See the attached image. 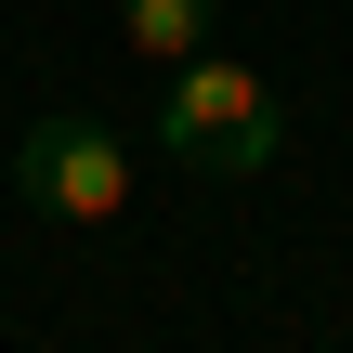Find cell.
<instances>
[{"label": "cell", "mask_w": 353, "mask_h": 353, "mask_svg": "<svg viewBox=\"0 0 353 353\" xmlns=\"http://www.w3.org/2000/svg\"><path fill=\"white\" fill-rule=\"evenodd\" d=\"M157 144H170L183 170H223V183L275 170V92H262V65L183 52V65H170V105H157Z\"/></svg>", "instance_id": "obj_1"}, {"label": "cell", "mask_w": 353, "mask_h": 353, "mask_svg": "<svg viewBox=\"0 0 353 353\" xmlns=\"http://www.w3.org/2000/svg\"><path fill=\"white\" fill-rule=\"evenodd\" d=\"M13 196H26L39 223H118V210H131V144H118L105 118L52 105V118H26V144H13Z\"/></svg>", "instance_id": "obj_2"}, {"label": "cell", "mask_w": 353, "mask_h": 353, "mask_svg": "<svg viewBox=\"0 0 353 353\" xmlns=\"http://www.w3.org/2000/svg\"><path fill=\"white\" fill-rule=\"evenodd\" d=\"M210 13L223 0H118V39H131V65H183V52H210Z\"/></svg>", "instance_id": "obj_3"}]
</instances>
